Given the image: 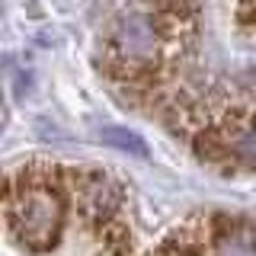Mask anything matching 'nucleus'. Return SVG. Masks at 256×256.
Instances as JSON below:
<instances>
[{
	"mask_svg": "<svg viewBox=\"0 0 256 256\" xmlns=\"http://www.w3.org/2000/svg\"><path fill=\"white\" fill-rule=\"evenodd\" d=\"M6 221L10 230L20 237V244H26L29 250H48L54 246V240L61 234L64 224V202L54 189L36 186L22 196H6Z\"/></svg>",
	"mask_w": 256,
	"mask_h": 256,
	"instance_id": "obj_1",
	"label": "nucleus"
},
{
	"mask_svg": "<svg viewBox=\"0 0 256 256\" xmlns=\"http://www.w3.org/2000/svg\"><path fill=\"white\" fill-rule=\"evenodd\" d=\"M214 256H256V230L234 228L214 244Z\"/></svg>",
	"mask_w": 256,
	"mask_h": 256,
	"instance_id": "obj_2",
	"label": "nucleus"
}]
</instances>
